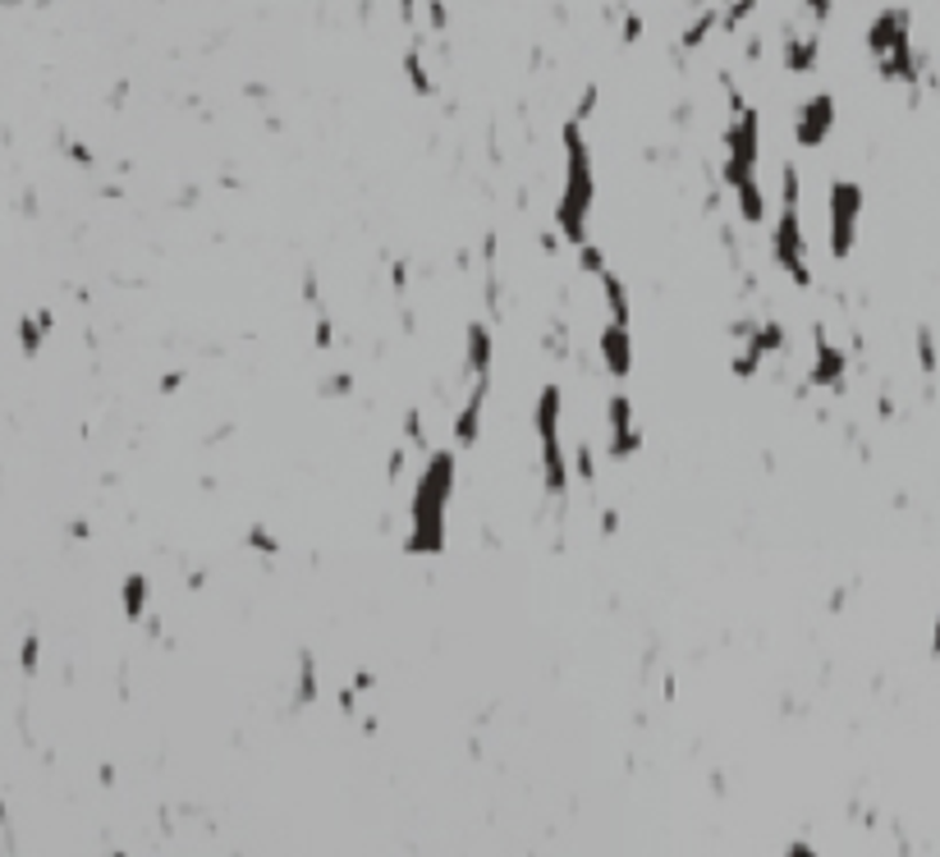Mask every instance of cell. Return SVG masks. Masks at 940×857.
Returning <instances> with one entry per match:
<instances>
[{"label": "cell", "mask_w": 940, "mask_h": 857, "mask_svg": "<svg viewBox=\"0 0 940 857\" xmlns=\"http://www.w3.org/2000/svg\"><path fill=\"white\" fill-rule=\"evenodd\" d=\"M858 216H862V189L849 179H840L836 189H830V248L836 257H844L858 239Z\"/></svg>", "instance_id": "1"}]
</instances>
